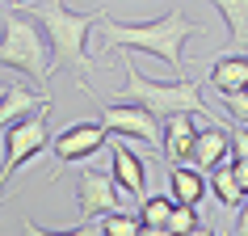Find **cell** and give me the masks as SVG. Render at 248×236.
<instances>
[{"mask_svg": "<svg viewBox=\"0 0 248 236\" xmlns=\"http://www.w3.org/2000/svg\"><path fill=\"white\" fill-rule=\"evenodd\" d=\"M101 42L105 47H122V51H147V55H160L169 64L172 80H185V42L198 38L202 26L194 17H185L181 4L164 9L160 17L152 21H118V17H101Z\"/></svg>", "mask_w": 248, "mask_h": 236, "instance_id": "1", "label": "cell"}, {"mask_svg": "<svg viewBox=\"0 0 248 236\" xmlns=\"http://www.w3.org/2000/svg\"><path fill=\"white\" fill-rule=\"evenodd\" d=\"M51 38V51H55V72L59 67H72L76 72V84L84 89V97H93V84H89V72L105 67L97 55L89 51V38L101 30V17L97 13H80V9H67L59 0H42V4H21Z\"/></svg>", "mask_w": 248, "mask_h": 236, "instance_id": "2", "label": "cell"}, {"mask_svg": "<svg viewBox=\"0 0 248 236\" xmlns=\"http://www.w3.org/2000/svg\"><path fill=\"white\" fill-rule=\"evenodd\" d=\"M0 64H4V72L30 76L34 84H46L55 76L51 38L21 4H4L0 9Z\"/></svg>", "mask_w": 248, "mask_h": 236, "instance_id": "3", "label": "cell"}, {"mask_svg": "<svg viewBox=\"0 0 248 236\" xmlns=\"http://www.w3.org/2000/svg\"><path fill=\"white\" fill-rule=\"evenodd\" d=\"M126 67V84L114 93L122 105H143L160 122H169L177 114H206V101H202V89L198 80H147L135 64H122Z\"/></svg>", "mask_w": 248, "mask_h": 236, "instance_id": "4", "label": "cell"}, {"mask_svg": "<svg viewBox=\"0 0 248 236\" xmlns=\"http://www.w3.org/2000/svg\"><path fill=\"white\" fill-rule=\"evenodd\" d=\"M101 122L109 135H126L139 144H152L164 152V122L143 105H122V101H101Z\"/></svg>", "mask_w": 248, "mask_h": 236, "instance_id": "5", "label": "cell"}, {"mask_svg": "<svg viewBox=\"0 0 248 236\" xmlns=\"http://www.w3.org/2000/svg\"><path fill=\"white\" fill-rule=\"evenodd\" d=\"M46 144H51V110H42V114H34L30 122L4 131V182H13V173L26 169Z\"/></svg>", "mask_w": 248, "mask_h": 236, "instance_id": "6", "label": "cell"}, {"mask_svg": "<svg viewBox=\"0 0 248 236\" xmlns=\"http://www.w3.org/2000/svg\"><path fill=\"white\" fill-rule=\"evenodd\" d=\"M76 211L84 223H101L105 215H118V182L105 169H84L76 177Z\"/></svg>", "mask_w": 248, "mask_h": 236, "instance_id": "7", "label": "cell"}, {"mask_svg": "<svg viewBox=\"0 0 248 236\" xmlns=\"http://www.w3.org/2000/svg\"><path fill=\"white\" fill-rule=\"evenodd\" d=\"M109 144V131H105V122L97 118H84V122H72V127H63V131L55 135V160L59 165H80V160L97 156L101 148Z\"/></svg>", "mask_w": 248, "mask_h": 236, "instance_id": "8", "label": "cell"}, {"mask_svg": "<svg viewBox=\"0 0 248 236\" xmlns=\"http://www.w3.org/2000/svg\"><path fill=\"white\" fill-rule=\"evenodd\" d=\"M42 110H51V97H42L34 84H21L13 80V72H4V97H0V127L4 131H13L21 122H30L34 114Z\"/></svg>", "mask_w": 248, "mask_h": 236, "instance_id": "9", "label": "cell"}, {"mask_svg": "<svg viewBox=\"0 0 248 236\" xmlns=\"http://www.w3.org/2000/svg\"><path fill=\"white\" fill-rule=\"evenodd\" d=\"M109 173H114L118 190L135 194L139 202L147 198V165H143V156H139L135 148H126V144H114V148H109Z\"/></svg>", "mask_w": 248, "mask_h": 236, "instance_id": "10", "label": "cell"}, {"mask_svg": "<svg viewBox=\"0 0 248 236\" xmlns=\"http://www.w3.org/2000/svg\"><path fill=\"white\" fill-rule=\"evenodd\" d=\"M223 165H232V127L227 122H206L198 135V152H194V169L215 173Z\"/></svg>", "mask_w": 248, "mask_h": 236, "instance_id": "11", "label": "cell"}, {"mask_svg": "<svg viewBox=\"0 0 248 236\" xmlns=\"http://www.w3.org/2000/svg\"><path fill=\"white\" fill-rule=\"evenodd\" d=\"M198 135H202V127L194 122V114L169 118V122H164V160H169V165H194Z\"/></svg>", "mask_w": 248, "mask_h": 236, "instance_id": "12", "label": "cell"}, {"mask_svg": "<svg viewBox=\"0 0 248 236\" xmlns=\"http://www.w3.org/2000/svg\"><path fill=\"white\" fill-rule=\"evenodd\" d=\"M169 198L177 207H198L206 198V177L194 165H169Z\"/></svg>", "mask_w": 248, "mask_h": 236, "instance_id": "13", "label": "cell"}, {"mask_svg": "<svg viewBox=\"0 0 248 236\" xmlns=\"http://www.w3.org/2000/svg\"><path fill=\"white\" fill-rule=\"evenodd\" d=\"M210 89H219L223 97L232 93H248V55H219L210 64Z\"/></svg>", "mask_w": 248, "mask_h": 236, "instance_id": "14", "label": "cell"}, {"mask_svg": "<svg viewBox=\"0 0 248 236\" xmlns=\"http://www.w3.org/2000/svg\"><path fill=\"white\" fill-rule=\"evenodd\" d=\"M219 17L227 21V42L235 51H248V0H223Z\"/></svg>", "mask_w": 248, "mask_h": 236, "instance_id": "15", "label": "cell"}, {"mask_svg": "<svg viewBox=\"0 0 248 236\" xmlns=\"http://www.w3.org/2000/svg\"><path fill=\"white\" fill-rule=\"evenodd\" d=\"M210 194H215L219 207H240V202H248L244 190H240V182H235V169H232V165H223V169L210 173Z\"/></svg>", "mask_w": 248, "mask_h": 236, "instance_id": "16", "label": "cell"}, {"mask_svg": "<svg viewBox=\"0 0 248 236\" xmlns=\"http://www.w3.org/2000/svg\"><path fill=\"white\" fill-rule=\"evenodd\" d=\"M172 211H177V202H172L169 194H147L143 202H139V219H143L147 228H169Z\"/></svg>", "mask_w": 248, "mask_h": 236, "instance_id": "17", "label": "cell"}, {"mask_svg": "<svg viewBox=\"0 0 248 236\" xmlns=\"http://www.w3.org/2000/svg\"><path fill=\"white\" fill-rule=\"evenodd\" d=\"M97 232L101 236H139L143 232V219L135 215V211H118V215H105L97 223Z\"/></svg>", "mask_w": 248, "mask_h": 236, "instance_id": "18", "label": "cell"}, {"mask_svg": "<svg viewBox=\"0 0 248 236\" xmlns=\"http://www.w3.org/2000/svg\"><path fill=\"white\" fill-rule=\"evenodd\" d=\"M202 228V219H198V207H177L172 211V219H169V232L172 236H189Z\"/></svg>", "mask_w": 248, "mask_h": 236, "instance_id": "19", "label": "cell"}, {"mask_svg": "<svg viewBox=\"0 0 248 236\" xmlns=\"http://www.w3.org/2000/svg\"><path fill=\"white\" fill-rule=\"evenodd\" d=\"M26 236H101L93 223H80V228H38L34 219H26Z\"/></svg>", "mask_w": 248, "mask_h": 236, "instance_id": "20", "label": "cell"}, {"mask_svg": "<svg viewBox=\"0 0 248 236\" xmlns=\"http://www.w3.org/2000/svg\"><path fill=\"white\" fill-rule=\"evenodd\" d=\"M223 110H227L240 127H248V93H232V97H223Z\"/></svg>", "mask_w": 248, "mask_h": 236, "instance_id": "21", "label": "cell"}, {"mask_svg": "<svg viewBox=\"0 0 248 236\" xmlns=\"http://www.w3.org/2000/svg\"><path fill=\"white\" fill-rule=\"evenodd\" d=\"M232 160H248V127H232Z\"/></svg>", "mask_w": 248, "mask_h": 236, "instance_id": "22", "label": "cell"}, {"mask_svg": "<svg viewBox=\"0 0 248 236\" xmlns=\"http://www.w3.org/2000/svg\"><path fill=\"white\" fill-rule=\"evenodd\" d=\"M232 169H235V182H240V190L248 198V160H232Z\"/></svg>", "mask_w": 248, "mask_h": 236, "instance_id": "23", "label": "cell"}, {"mask_svg": "<svg viewBox=\"0 0 248 236\" xmlns=\"http://www.w3.org/2000/svg\"><path fill=\"white\" fill-rule=\"evenodd\" d=\"M235 236H248V202L240 207V219H235Z\"/></svg>", "mask_w": 248, "mask_h": 236, "instance_id": "24", "label": "cell"}, {"mask_svg": "<svg viewBox=\"0 0 248 236\" xmlns=\"http://www.w3.org/2000/svg\"><path fill=\"white\" fill-rule=\"evenodd\" d=\"M139 236H172V232H169V228H147V223H143V232H139Z\"/></svg>", "mask_w": 248, "mask_h": 236, "instance_id": "25", "label": "cell"}, {"mask_svg": "<svg viewBox=\"0 0 248 236\" xmlns=\"http://www.w3.org/2000/svg\"><path fill=\"white\" fill-rule=\"evenodd\" d=\"M189 236H215V232H210L206 223H202V228H198V232H189Z\"/></svg>", "mask_w": 248, "mask_h": 236, "instance_id": "26", "label": "cell"}]
</instances>
